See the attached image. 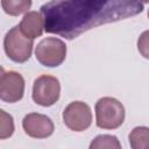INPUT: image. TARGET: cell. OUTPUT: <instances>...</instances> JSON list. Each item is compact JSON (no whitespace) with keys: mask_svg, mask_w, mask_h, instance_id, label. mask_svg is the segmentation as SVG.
Instances as JSON below:
<instances>
[{"mask_svg":"<svg viewBox=\"0 0 149 149\" xmlns=\"http://www.w3.org/2000/svg\"><path fill=\"white\" fill-rule=\"evenodd\" d=\"M91 149H120L121 143L114 135H98L90 144Z\"/></svg>","mask_w":149,"mask_h":149,"instance_id":"obj_12","label":"cell"},{"mask_svg":"<svg viewBox=\"0 0 149 149\" xmlns=\"http://www.w3.org/2000/svg\"><path fill=\"white\" fill-rule=\"evenodd\" d=\"M34 42L31 38L24 36L19 26L13 27L5 36L3 48L9 59L16 63L27 62L33 51Z\"/></svg>","mask_w":149,"mask_h":149,"instance_id":"obj_3","label":"cell"},{"mask_svg":"<svg viewBox=\"0 0 149 149\" xmlns=\"http://www.w3.org/2000/svg\"><path fill=\"white\" fill-rule=\"evenodd\" d=\"M140 0H50L41 7L44 30L66 40L143 12Z\"/></svg>","mask_w":149,"mask_h":149,"instance_id":"obj_1","label":"cell"},{"mask_svg":"<svg viewBox=\"0 0 149 149\" xmlns=\"http://www.w3.org/2000/svg\"><path fill=\"white\" fill-rule=\"evenodd\" d=\"M129 143L133 149H149V128L135 127L129 134Z\"/></svg>","mask_w":149,"mask_h":149,"instance_id":"obj_10","label":"cell"},{"mask_svg":"<svg viewBox=\"0 0 149 149\" xmlns=\"http://www.w3.org/2000/svg\"><path fill=\"white\" fill-rule=\"evenodd\" d=\"M137 49L144 58L149 59V30H146L140 35L137 40Z\"/></svg>","mask_w":149,"mask_h":149,"instance_id":"obj_14","label":"cell"},{"mask_svg":"<svg viewBox=\"0 0 149 149\" xmlns=\"http://www.w3.org/2000/svg\"><path fill=\"white\" fill-rule=\"evenodd\" d=\"M24 133L34 139H45L54 133V123L50 118L40 113H29L22 120Z\"/></svg>","mask_w":149,"mask_h":149,"instance_id":"obj_8","label":"cell"},{"mask_svg":"<svg viewBox=\"0 0 149 149\" xmlns=\"http://www.w3.org/2000/svg\"><path fill=\"white\" fill-rule=\"evenodd\" d=\"M64 125L73 132H84L92 123V112L83 101L70 102L63 112Z\"/></svg>","mask_w":149,"mask_h":149,"instance_id":"obj_6","label":"cell"},{"mask_svg":"<svg viewBox=\"0 0 149 149\" xmlns=\"http://www.w3.org/2000/svg\"><path fill=\"white\" fill-rule=\"evenodd\" d=\"M1 6L6 14L19 16L28 12L31 6V0H1Z\"/></svg>","mask_w":149,"mask_h":149,"instance_id":"obj_11","label":"cell"},{"mask_svg":"<svg viewBox=\"0 0 149 149\" xmlns=\"http://www.w3.org/2000/svg\"><path fill=\"white\" fill-rule=\"evenodd\" d=\"M24 93V79L15 71H5L1 69L0 77V98L6 102H16L22 99Z\"/></svg>","mask_w":149,"mask_h":149,"instance_id":"obj_7","label":"cell"},{"mask_svg":"<svg viewBox=\"0 0 149 149\" xmlns=\"http://www.w3.org/2000/svg\"><path fill=\"white\" fill-rule=\"evenodd\" d=\"M35 56L43 66L55 68L64 62L66 56V45L59 38L47 37L37 44Z\"/></svg>","mask_w":149,"mask_h":149,"instance_id":"obj_4","label":"cell"},{"mask_svg":"<svg viewBox=\"0 0 149 149\" xmlns=\"http://www.w3.org/2000/svg\"><path fill=\"white\" fill-rule=\"evenodd\" d=\"M14 133V121L12 115L6 113L3 109L0 111V139L5 140L13 135Z\"/></svg>","mask_w":149,"mask_h":149,"instance_id":"obj_13","label":"cell"},{"mask_svg":"<svg viewBox=\"0 0 149 149\" xmlns=\"http://www.w3.org/2000/svg\"><path fill=\"white\" fill-rule=\"evenodd\" d=\"M22 34L28 38H36L43 34L44 30V20L41 13L28 12L19 24Z\"/></svg>","mask_w":149,"mask_h":149,"instance_id":"obj_9","label":"cell"},{"mask_svg":"<svg viewBox=\"0 0 149 149\" xmlns=\"http://www.w3.org/2000/svg\"><path fill=\"white\" fill-rule=\"evenodd\" d=\"M148 16H149V10H148Z\"/></svg>","mask_w":149,"mask_h":149,"instance_id":"obj_16","label":"cell"},{"mask_svg":"<svg viewBox=\"0 0 149 149\" xmlns=\"http://www.w3.org/2000/svg\"><path fill=\"white\" fill-rule=\"evenodd\" d=\"M125 120V107L115 98L104 97L95 104V122L99 128L115 129Z\"/></svg>","mask_w":149,"mask_h":149,"instance_id":"obj_2","label":"cell"},{"mask_svg":"<svg viewBox=\"0 0 149 149\" xmlns=\"http://www.w3.org/2000/svg\"><path fill=\"white\" fill-rule=\"evenodd\" d=\"M61 93L59 80L49 74H42L35 79L33 85V100L41 106L48 107L54 105Z\"/></svg>","mask_w":149,"mask_h":149,"instance_id":"obj_5","label":"cell"},{"mask_svg":"<svg viewBox=\"0 0 149 149\" xmlns=\"http://www.w3.org/2000/svg\"><path fill=\"white\" fill-rule=\"evenodd\" d=\"M142 2H144V3H147V2H149V0H141Z\"/></svg>","mask_w":149,"mask_h":149,"instance_id":"obj_15","label":"cell"}]
</instances>
